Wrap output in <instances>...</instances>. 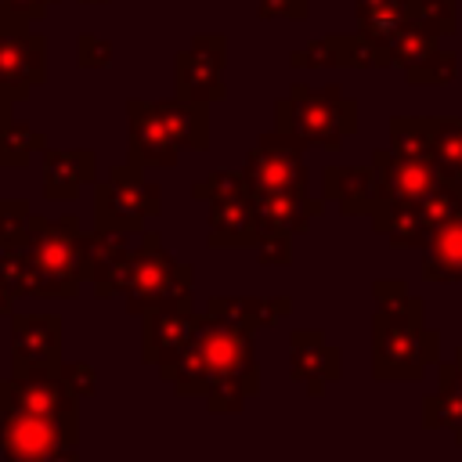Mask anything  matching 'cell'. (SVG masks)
I'll list each match as a JSON object with an SVG mask.
<instances>
[{
  "instance_id": "cell-31",
  "label": "cell",
  "mask_w": 462,
  "mask_h": 462,
  "mask_svg": "<svg viewBox=\"0 0 462 462\" xmlns=\"http://www.w3.org/2000/svg\"><path fill=\"white\" fill-rule=\"evenodd\" d=\"M18 296H29L25 271H22V253L18 249H0V314H11Z\"/></svg>"
},
{
  "instance_id": "cell-19",
  "label": "cell",
  "mask_w": 462,
  "mask_h": 462,
  "mask_svg": "<svg viewBox=\"0 0 462 462\" xmlns=\"http://www.w3.org/2000/svg\"><path fill=\"white\" fill-rule=\"evenodd\" d=\"M289 375L310 397H321L343 375V354L325 339L321 328H296L289 336Z\"/></svg>"
},
{
  "instance_id": "cell-38",
  "label": "cell",
  "mask_w": 462,
  "mask_h": 462,
  "mask_svg": "<svg viewBox=\"0 0 462 462\" xmlns=\"http://www.w3.org/2000/svg\"><path fill=\"white\" fill-rule=\"evenodd\" d=\"M79 4H108V0H79Z\"/></svg>"
},
{
  "instance_id": "cell-32",
  "label": "cell",
  "mask_w": 462,
  "mask_h": 462,
  "mask_svg": "<svg viewBox=\"0 0 462 462\" xmlns=\"http://www.w3.org/2000/svg\"><path fill=\"white\" fill-rule=\"evenodd\" d=\"M256 260H260L263 267H285V263H292V235H289V231H278V227L260 231Z\"/></svg>"
},
{
  "instance_id": "cell-3",
  "label": "cell",
  "mask_w": 462,
  "mask_h": 462,
  "mask_svg": "<svg viewBox=\"0 0 462 462\" xmlns=\"http://www.w3.org/2000/svg\"><path fill=\"white\" fill-rule=\"evenodd\" d=\"M25 289L40 300H76L90 278V235L79 231L76 213L65 217H36L29 242L18 249Z\"/></svg>"
},
{
  "instance_id": "cell-25",
  "label": "cell",
  "mask_w": 462,
  "mask_h": 462,
  "mask_svg": "<svg viewBox=\"0 0 462 462\" xmlns=\"http://www.w3.org/2000/svg\"><path fill=\"white\" fill-rule=\"evenodd\" d=\"M422 278L440 282V285L462 282V213H455L433 231L426 245V260H422Z\"/></svg>"
},
{
  "instance_id": "cell-18",
  "label": "cell",
  "mask_w": 462,
  "mask_h": 462,
  "mask_svg": "<svg viewBox=\"0 0 462 462\" xmlns=\"http://www.w3.org/2000/svg\"><path fill=\"white\" fill-rule=\"evenodd\" d=\"M126 155L141 170H170L177 166V141L166 130L155 101H126Z\"/></svg>"
},
{
  "instance_id": "cell-23",
  "label": "cell",
  "mask_w": 462,
  "mask_h": 462,
  "mask_svg": "<svg viewBox=\"0 0 462 462\" xmlns=\"http://www.w3.org/2000/svg\"><path fill=\"white\" fill-rule=\"evenodd\" d=\"M130 253V231H116V227H97L90 231V285L97 300L119 296V271L123 260Z\"/></svg>"
},
{
  "instance_id": "cell-10",
  "label": "cell",
  "mask_w": 462,
  "mask_h": 462,
  "mask_svg": "<svg viewBox=\"0 0 462 462\" xmlns=\"http://www.w3.org/2000/svg\"><path fill=\"white\" fill-rule=\"evenodd\" d=\"M310 144L292 130H267L245 155L242 180L249 191H307V162L303 152Z\"/></svg>"
},
{
  "instance_id": "cell-12",
  "label": "cell",
  "mask_w": 462,
  "mask_h": 462,
  "mask_svg": "<svg viewBox=\"0 0 462 462\" xmlns=\"http://www.w3.org/2000/svg\"><path fill=\"white\" fill-rule=\"evenodd\" d=\"M0 411H29L58 422H79V397L58 372H11L0 379Z\"/></svg>"
},
{
  "instance_id": "cell-29",
  "label": "cell",
  "mask_w": 462,
  "mask_h": 462,
  "mask_svg": "<svg viewBox=\"0 0 462 462\" xmlns=\"http://www.w3.org/2000/svg\"><path fill=\"white\" fill-rule=\"evenodd\" d=\"M433 155L448 177H462V119H433Z\"/></svg>"
},
{
  "instance_id": "cell-2",
  "label": "cell",
  "mask_w": 462,
  "mask_h": 462,
  "mask_svg": "<svg viewBox=\"0 0 462 462\" xmlns=\"http://www.w3.org/2000/svg\"><path fill=\"white\" fill-rule=\"evenodd\" d=\"M372 375L379 383L422 379L440 361V332L426 325V303L401 278L372 282Z\"/></svg>"
},
{
  "instance_id": "cell-4",
  "label": "cell",
  "mask_w": 462,
  "mask_h": 462,
  "mask_svg": "<svg viewBox=\"0 0 462 462\" xmlns=\"http://www.w3.org/2000/svg\"><path fill=\"white\" fill-rule=\"evenodd\" d=\"M191 263L170 256L155 231H141V245L126 253L119 271V296L134 318H144L155 307L191 303Z\"/></svg>"
},
{
  "instance_id": "cell-14",
  "label": "cell",
  "mask_w": 462,
  "mask_h": 462,
  "mask_svg": "<svg viewBox=\"0 0 462 462\" xmlns=\"http://www.w3.org/2000/svg\"><path fill=\"white\" fill-rule=\"evenodd\" d=\"M47 79V40L0 11V87L14 90L22 101L32 87Z\"/></svg>"
},
{
  "instance_id": "cell-11",
  "label": "cell",
  "mask_w": 462,
  "mask_h": 462,
  "mask_svg": "<svg viewBox=\"0 0 462 462\" xmlns=\"http://www.w3.org/2000/svg\"><path fill=\"white\" fill-rule=\"evenodd\" d=\"M455 213H462V177H444V184L430 199L404 206V209L379 213L372 217V227L386 235L393 249H426L433 231Z\"/></svg>"
},
{
  "instance_id": "cell-21",
  "label": "cell",
  "mask_w": 462,
  "mask_h": 462,
  "mask_svg": "<svg viewBox=\"0 0 462 462\" xmlns=\"http://www.w3.org/2000/svg\"><path fill=\"white\" fill-rule=\"evenodd\" d=\"M357 32L390 51V43L408 29H426L419 18V0H357Z\"/></svg>"
},
{
  "instance_id": "cell-28",
  "label": "cell",
  "mask_w": 462,
  "mask_h": 462,
  "mask_svg": "<svg viewBox=\"0 0 462 462\" xmlns=\"http://www.w3.org/2000/svg\"><path fill=\"white\" fill-rule=\"evenodd\" d=\"M390 148L408 152V155H433V119L426 116L390 119Z\"/></svg>"
},
{
  "instance_id": "cell-20",
  "label": "cell",
  "mask_w": 462,
  "mask_h": 462,
  "mask_svg": "<svg viewBox=\"0 0 462 462\" xmlns=\"http://www.w3.org/2000/svg\"><path fill=\"white\" fill-rule=\"evenodd\" d=\"M94 180H97V159L90 148H72V152L47 148L43 152V195L51 202H69Z\"/></svg>"
},
{
  "instance_id": "cell-8",
  "label": "cell",
  "mask_w": 462,
  "mask_h": 462,
  "mask_svg": "<svg viewBox=\"0 0 462 462\" xmlns=\"http://www.w3.org/2000/svg\"><path fill=\"white\" fill-rule=\"evenodd\" d=\"M162 213V188L144 177L141 166L119 162L105 180H94V217L97 227L144 231V220Z\"/></svg>"
},
{
  "instance_id": "cell-17",
  "label": "cell",
  "mask_w": 462,
  "mask_h": 462,
  "mask_svg": "<svg viewBox=\"0 0 462 462\" xmlns=\"http://www.w3.org/2000/svg\"><path fill=\"white\" fill-rule=\"evenodd\" d=\"M61 368V318L14 314L11 318V372H58Z\"/></svg>"
},
{
  "instance_id": "cell-33",
  "label": "cell",
  "mask_w": 462,
  "mask_h": 462,
  "mask_svg": "<svg viewBox=\"0 0 462 462\" xmlns=\"http://www.w3.org/2000/svg\"><path fill=\"white\" fill-rule=\"evenodd\" d=\"M455 76H458V54L448 51V47H440L408 83H451Z\"/></svg>"
},
{
  "instance_id": "cell-9",
  "label": "cell",
  "mask_w": 462,
  "mask_h": 462,
  "mask_svg": "<svg viewBox=\"0 0 462 462\" xmlns=\"http://www.w3.org/2000/svg\"><path fill=\"white\" fill-rule=\"evenodd\" d=\"M79 455V422H58L29 411H0L4 462H65Z\"/></svg>"
},
{
  "instance_id": "cell-36",
  "label": "cell",
  "mask_w": 462,
  "mask_h": 462,
  "mask_svg": "<svg viewBox=\"0 0 462 462\" xmlns=\"http://www.w3.org/2000/svg\"><path fill=\"white\" fill-rule=\"evenodd\" d=\"M260 18H285V22H303L310 14V0H260L256 4Z\"/></svg>"
},
{
  "instance_id": "cell-15",
  "label": "cell",
  "mask_w": 462,
  "mask_h": 462,
  "mask_svg": "<svg viewBox=\"0 0 462 462\" xmlns=\"http://www.w3.org/2000/svg\"><path fill=\"white\" fill-rule=\"evenodd\" d=\"M289 65L292 69H393V58L386 47L365 40L361 32H336L292 51Z\"/></svg>"
},
{
  "instance_id": "cell-16",
  "label": "cell",
  "mask_w": 462,
  "mask_h": 462,
  "mask_svg": "<svg viewBox=\"0 0 462 462\" xmlns=\"http://www.w3.org/2000/svg\"><path fill=\"white\" fill-rule=\"evenodd\" d=\"M199 321H202V314H195L191 303H170V307L148 310L144 332H141V361L152 365L155 372L170 368L191 343Z\"/></svg>"
},
{
  "instance_id": "cell-1",
  "label": "cell",
  "mask_w": 462,
  "mask_h": 462,
  "mask_svg": "<svg viewBox=\"0 0 462 462\" xmlns=\"http://www.w3.org/2000/svg\"><path fill=\"white\" fill-rule=\"evenodd\" d=\"M289 310V296H209L191 343L159 379L180 397H202L213 415L242 411L245 401L260 393L253 336L263 325H278Z\"/></svg>"
},
{
  "instance_id": "cell-7",
  "label": "cell",
  "mask_w": 462,
  "mask_h": 462,
  "mask_svg": "<svg viewBox=\"0 0 462 462\" xmlns=\"http://www.w3.org/2000/svg\"><path fill=\"white\" fill-rule=\"evenodd\" d=\"M444 170L437 155H408L397 148H379L372 152V217L415 206L430 199L444 184Z\"/></svg>"
},
{
  "instance_id": "cell-5",
  "label": "cell",
  "mask_w": 462,
  "mask_h": 462,
  "mask_svg": "<svg viewBox=\"0 0 462 462\" xmlns=\"http://www.w3.org/2000/svg\"><path fill=\"white\" fill-rule=\"evenodd\" d=\"M274 126L292 130L310 148L339 152L343 141L357 130V101L346 97L339 83L328 87L292 83V90L282 101H274Z\"/></svg>"
},
{
  "instance_id": "cell-27",
  "label": "cell",
  "mask_w": 462,
  "mask_h": 462,
  "mask_svg": "<svg viewBox=\"0 0 462 462\" xmlns=\"http://www.w3.org/2000/svg\"><path fill=\"white\" fill-rule=\"evenodd\" d=\"M36 152H47V134L14 119L0 126V170H25Z\"/></svg>"
},
{
  "instance_id": "cell-37",
  "label": "cell",
  "mask_w": 462,
  "mask_h": 462,
  "mask_svg": "<svg viewBox=\"0 0 462 462\" xmlns=\"http://www.w3.org/2000/svg\"><path fill=\"white\" fill-rule=\"evenodd\" d=\"M51 4H58V0H0V11L4 14H11V18H18V22H40L47 11H51Z\"/></svg>"
},
{
  "instance_id": "cell-6",
  "label": "cell",
  "mask_w": 462,
  "mask_h": 462,
  "mask_svg": "<svg viewBox=\"0 0 462 462\" xmlns=\"http://www.w3.org/2000/svg\"><path fill=\"white\" fill-rule=\"evenodd\" d=\"M191 195L209 202V245L213 249H256L260 213L256 202L235 170H213L206 180L191 184Z\"/></svg>"
},
{
  "instance_id": "cell-24",
  "label": "cell",
  "mask_w": 462,
  "mask_h": 462,
  "mask_svg": "<svg viewBox=\"0 0 462 462\" xmlns=\"http://www.w3.org/2000/svg\"><path fill=\"white\" fill-rule=\"evenodd\" d=\"M321 191L339 206L343 217L372 213V162L368 166H328L321 177Z\"/></svg>"
},
{
  "instance_id": "cell-22",
  "label": "cell",
  "mask_w": 462,
  "mask_h": 462,
  "mask_svg": "<svg viewBox=\"0 0 462 462\" xmlns=\"http://www.w3.org/2000/svg\"><path fill=\"white\" fill-rule=\"evenodd\" d=\"M249 195H253L256 213H260V231L278 227L289 235H300L325 209V202L307 199V191H249Z\"/></svg>"
},
{
  "instance_id": "cell-34",
  "label": "cell",
  "mask_w": 462,
  "mask_h": 462,
  "mask_svg": "<svg viewBox=\"0 0 462 462\" xmlns=\"http://www.w3.org/2000/svg\"><path fill=\"white\" fill-rule=\"evenodd\" d=\"M76 65L79 69H108L112 65V43L94 36V32H83L76 40Z\"/></svg>"
},
{
  "instance_id": "cell-13",
  "label": "cell",
  "mask_w": 462,
  "mask_h": 462,
  "mask_svg": "<svg viewBox=\"0 0 462 462\" xmlns=\"http://www.w3.org/2000/svg\"><path fill=\"white\" fill-rule=\"evenodd\" d=\"M224 65H227V36H220V32L191 36V43L177 54V65H173L177 97L199 101V105L224 101L227 97Z\"/></svg>"
},
{
  "instance_id": "cell-26",
  "label": "cell",
  "mask_w": 462,
  "mask_h": 462,
  "mask_svg": "<svg viewBox=\"0 0 462 462\" xmlns=\"http://www.w3.org/2000/svg\"><path fill=\"white\" fill-rule=\"evenodd\" d=\"M155 108H159L166 130L173 134L177 148H188V152L209 148V105L173 97V101H155Z\"/></svg>"
},
{
  "instance_id": "cell-35",
  "label": "cell",
  "mask_w": 462,
  "mask_h": 462,
  "mask_svg": "<svg viewBox=\"0 0 462 462\" xmlns=\"http://www.w3.org/2000/svg\"><path fill=\"white\" fill-rule=\"evenodd\" d=\"M61 375H65V383L72 386V393L79 401L97 393V372H94V365H87V361H61Z\"/></svg>"
},
{
  "instance_id": "cell-30",
  "label": "cell",
  "mask_w": 462,
  "mask_h": 462,
  "mask_svg": "<svg viewBox=\"0 0 462 462\" xmlns=\"http://www.w3.org/2000/svg\"><path fill=\"white\" fill-rule=\"evenodd\" d=\"M32 231V209L25 199H0V249H22Z\"/></svg>"
}]
</instances>
